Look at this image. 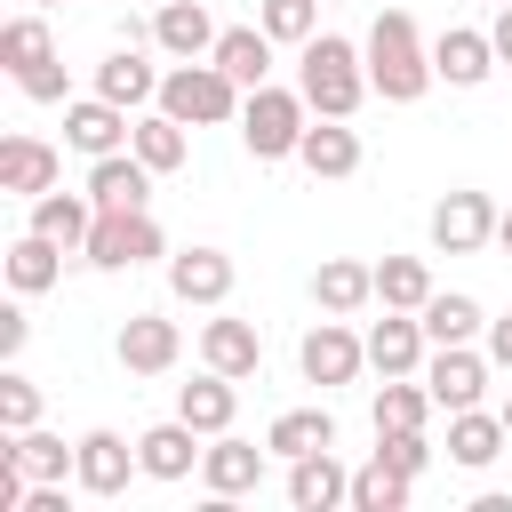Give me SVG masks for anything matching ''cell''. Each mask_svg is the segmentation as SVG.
I'll use <instances>...</instances> for the list:
<instances>
[{
  "mask_svg": "<svg viewBox=\"0 0 512 512\" xmlns=\"http://www.w3.org/2000/svg\"><path fill=\"white\" fill-rule=\"evenodd\" d=\"M264 448L272 456H312V448H336V416L328 408H288V416H272V432H264Z\"/></svg>",
  "mask_w": 512,
  "mask_h": 512,
  "instance_id": "31",
  "label": "cell"
},
{
  "mask_svg": "<svg viewBox=\"0 0 512 512\" xmlns=\"http://www.w3.org/2000/svg\"><path fill=\"white\" fill-rule=\"evenodd\" d=\"M288 504H296V512H336V504H352V472H344L328 448H312V456L288 464Z\"/></svg>",
  "mask_w": 512,
  "mask_h": 512,
  "instance_id": "15",
  "label": "cell"
},
{
  "mask_svg": "<svg viewBox=\"0 0 512 512\" xmlns=\"http://www.w3.org/2000/svg\"><path fill=\"white\" fill-rule=\"evenodd\" d=\"M408 488H416L408 472H392L384 456H368V464L352 472V512H400V504H408Z\"/></svg>",
  "mask_w": 512,
  "mask_h": 512,
  "instance_id": "37",
  "label": "cell"
},
{
  "mask_svg": "<svg viewBox=\"0 0 512 512\" xmlns=\"http://www.w3.org/2000/svg\"><path fill=\"white\" fill-rule=\"evenodd\" d=\"M376 456H384L392 472L424 480V464H432V440H424V432H376Z\"/></svg>",
  "mask_w": 512,
  "mask_h": 512,
  "instance_id": "40",
  "label": "cell"
},
{
  "mask_svg": "<svg viewBox=\"0 0 512 512\" xmlns=\"http://www.w3.org/2000/svg\"><path fill=\"white\" fill-rule=\"evenodd\" d=\"M256 24L272 40H288V48H304L320 32V0H256Z\"/></svg>",
  "mask_w": 512,
  "mask_h": 512,
  "instance_id": "38",
  "label": "cell"
},
{
  "mask_svg": "<svg viewBox=\"0 0 512 512\" xmlns=\"http://www.w3.org/2000/svg\"><path fill=\"white\" fill-rule=\"evenodd\" d=\"M312 104H304V88H248V104H240V144L256 152V160H296V144H304V120Z\"/></svg>",
  "mask_w": 512,
  "mask_h": 512,
  "instance_id": "4",
  "label": "cell"
},
{
  "mask_svg": "<svg viewBox=\"0 0 512 512\" xmlns=\"http://www.w3.org/2000/svg\"><path fill=\"white\" fill-rule=\"evenodd\" d=\"M8 448H16V464L32 472V488H40V480H64V472L80 464V440L64 448V440H56V432H40V424H32V432H16Z\"/></svg>",
  "mask_w": 512,
  "mask_h": 512,
  "instance_id": "36",
  "label": "cell"
},
{
  "mask_svg": "<svg viewBox=\"0 0 512 512\" xmlns=\"http://www.w3.org/2000/svg\"><path fill=\"white\" fill-rule=\"evenodd\" d=\"M176 352H184L176 320H160V312H128V320H120V368H128V376H168Z\"/></svg>",
  "mask_w": 512,
  "mask_h": 512,
  "instance_id": "10",
  "label": "cell"
},
{
  "mask_svg": "<svg viewBox=\"0 0 512 512\" xmlns=\"http://www.w3.org/2000/svg\"><path fill=\"white\" fill-rule=\"evenodd\" d=\"M376 304H384V312H424V304H432L424 256H384V264H376Z\"/></svg>",
  "mask_w": 512,
  "mask_h": 512,
  "instance_id": "32",
  "label": "cell"
},
{
  "mask_svg": "<svg viewBox=\"0 0 512 512\" xmlns=\"http://www.w3.org/2000/svg\"><path fill=\"white\" fill-rule=\"evenodd\" d=\"M40 424V384L32 376H0V432H32Z\"/></svg>",
  "mask_w": 512,
  "mask_h": 512,
  "instance_id": "39",
  "label": "cell"
},
{
  "mask_svg": "<svg viewBox=\"0 0 512 512\" xmlns=\"http://www.w3.org/2000/svg\"><path fill=\"white\" fill-rule=\"evenodd\" d=\"M488 360L512 376V312H504V320H488Z\"/></svg>",
  "mask_w": 512,
  "mask_h": 512,
  "instance_id": "43",
  "label": "cell"
},
{
  "mask_svg": "<svg viewBox=\"0 0 512 512\" xmlns=\"http://www.w3.org/2000/svg\"><path fill=\"white\" fill-rule=\"evenodd\" d=\"M488 40H496V56H504V64H512V0H504V8H496V24H488Z\"/></svg>",
  "mask_w": 512,
  "mask_h": 512,
  "instance_id": "44",
  "label": "cell"
},
{
  "mask_svg": "<svg viewBox=\"0 0 512 512\" xmlns=\"http://www.w3.org/2000/svg\"><path fill=\"white\" fill-rule=\"evenodd\" d=\"M56 176H64L56 144H40V136H8V144H0V192H16V200H40Z\"/></svg>",
  "mask_w": 512,
  "mask_h": 512,
  "instance_id": "16",
  "label": "cell"
},
{
  "mask_svg": "<svg viewBox=\"0 0 512 512\" xmlns=\"http://www.w3.org/2000/svg\"><path fill=\"white\" fill-rule=\"evenodd\" d=\"M16 88H24V96H32V104H64V64H56V56H48V64H40V72H24V80H16Z\"/></svg>",
  "mask_w": 512,
  "mask_h": 512,
  "instance_id": "41",
  "label": "cell"
},
{
  "mask_svg": "<svg viewBox=\"0 0 512 512\" xmlns=\"http://www.w3.org/2000/svg\"><path fill=\"white\" fill-rule=\"evenodd\" d=\"M168 288L184 304H224L232 296V256L224 248H184V256H168Z\"/></svg>",
  "mask_w": 512,
  "mask_h": 512,
  "instance_id": "20",
  "label": "cell"
},
{
  "mask_svg": "<svg viewBox=\"0 0 512 512\" xmlns=\"http://www.w3.org/2000/svg\"><path fill=\"white\" fill-rule=\"evenodd\" d=\"M200 440H208V432H192V424L176 416V424H152V432L136 440V456H144V472H152V480H184V472L208 456Z\"/></svg>",
  "mask_w": 512,
  "mask_h": 512,
  "instance_id": "24",
  "label": "cell"
},
{
  "mask_svg": "<svg viewBox=\"0 0 512 512\" xmlns=\"http://www.w3.org/2000/svg\"><path fill=\"white\" fill-rule=\"evenodd\" d=\"M488 352H472V344H440L432 360H424V384H432V400L456 416V408H480V392H488Z\"/></svg>",
  "mask_w": 512,
  "mask_h": 512,
  "instance_id": "7",
  "label": "cell"
},
{
  "mask_svg": "<svg viewBox=\"0 0 512 512\" xmlns=\"http://www.w3.org/2000/svg\"><path fill=\"white\" fill-rule=\"evenodd\" d=\"M296 160H304L312 176H328V184H336V176H352V168H360V136H352L344 120H312V128H304V144H296Z\"/></svg>",
  "mask_w": 512,
  "mask_h": 512,
  "instance_id": "27",
  "label": "cell"
},
{
  "mask_svg": "<svg viewBox=\"0 0 512 512\" xmlns=\"http://www.w3.org/2000/svg\"><path fill=\"white\" fill-rule=\"evenodd\" d=\"M504 448H512L504 416H488V408H456V416H448V456H456L464 472H488Z\"/></svg>",
  "mask_w": 512,
  "mask_h": 512,
  "instance_id": "22",
  "label": "cell"
},
{
  "mask_svg": "<svg viewBox=\"0 0 512 512\" xmlns=\"http://www.w3.org/2000/svg\"><path fill=\"white\" fill-rule=\"evenodd\" d=\"M208 56H216L240 88H264V72H272V32H264V24H224Z\"/></svg>",
  "mask_w": 512,
  "mask_h": 512,
  "instance_id": "25",
  "label": "cell"
},
{
  "mask_svg": "<svg viewBox=\"0 0 512 512\" xmlns=\"http://www.w3.org/2000/svg\"><path fill=\"white\" fill-rule=\"evenodd\" d=\"M240 104H248V88L208 56H184L176 72H160V112H176L184 128H224V120H240Z\"/></svg>",
  "mask_w": 512,
  "mask_h": 512,
  "instance_id": "3",
  "label": "cell"
},
{
  "mask_svg": "<svg viewBox=\"0 0 512 512\" xmlns=\"http://www.w3.org/2000/svg\"><path fill=\"white\" fill-rule=\"evenodd\" d=\"M88 224H96V200H80V192H40L32 200V232H48L56 248H88Z\"/></svg>",
  "mask_w": 512,
  "mask_h": 512,
  "instance_id": "28",
  "label": "cell"
},
{
  "mask_svg": "<svg viewBox=\"0 0 512 512\" xmlns=\"http://www.w3.org/2000/svg\"><path fill=\"white\" fill-rule=\"evenodd\" d=\"M312 304L336 312V320H352L360 304H376V264H360V256H328V264L312 272Z\"/></svg>",
  "mask_w": 512,
  "mask_h": 512,
  "instance_id": "17",
  "label": "cell"
},
{
  "mask_svg": "<svg viewBox=\"0 0 512 512\" xmlns=\"http://www.w3.org/2000/svg\"><path fill=\"white\" fill-rule=\"evenodd\" d=\"M24 336H32V320H24V304H0V352H8V360L24 352Z\"/></svg>",
  "mask_w": 512,
  "mask_h": 512,
  "instance_id": "42",
  "label": "cell"
},
{
  "mask_svg": "<svg viewBox=\"0 0 512 512\" xmlns=\"http://www.w3.org/2000/svg\"><path fill=\"white\" fill-rule=\"evenodd\" d=\"M96 272H128V264H152V256H168V240H160V224L144 216V208H96V224H88V248H80Z\"/></svg>",
  "mask_w": 512,
  "mask_h": 512,
  "instance_id": "5",
  "label": "cell"
},
{
  "mask_svg": "<svg viewBox=\"0 0 512 512\" xmlns=\"http://www.w3.org/2000/svg\"><path fill=\"white\" fill-rule=\"evenodd\" d=\"M264 456H272V448H256V440H232V432H216V440H208V456H200V480H208V496H216V504L248 496V488L264 480Z\"/></svg>",
  "mask_w": 512,
  "mask_h": 512,
  "instance_id": "12",
  "label": "cell"
},
{
  "mask_svg": "<svg viewBox=\"0 0 512 512\" xmlns=\"http://www.w3.org/2000/svg\"><path fill=\"white\" fill-rule=\"evenodd\" d=\"M128 136H136V120H128L112 96H80V104H64V144H72V152L104 160V152H128Z\"/></svg>",
  "mask_w": 512,
  "mask_h": 512,
  "instance_id": "8",
  "label": "cell"
},
{
  "mask_svg": "<svg viewBox=\"0 0 512 512\" xmlns=\"http://www.w3.org/2000/svg\"><path fill=\"white\" fill-rule=\"evenodd\" d=\"M144 192H152V168H144L136 152L88 160V200H96V208H144Z\"/></svg>",
  "mask_w": 512,
  "mask_h": 512,
  "instance_id": "23",
  "label": "cell"
},
{
  "mask_svg": "<svg viewBox=\"0 0 512 512\" xmlns=\"http://www.w3.org/2000/svg\"><path fill=\"white\" fill-rule=\"evenodd\" d=\"M424 320H408V312H384L376 328H368V368L376 376H416L424 368Z\"/></svg>",
  "mask_w": 512,
  "mask_h": 512,
  "instance_id": "18",
  "label": "cell"
},
{
  "mask_svg": "<svg viewBox=\"0 0 512 512\" xmlns=\"http://www.w3.org/2000/svg\"><path fill=\"white\" fill-rule=\"evenodd\" d=\"M496 240V200L488 192H448L440 208H432V248L440 256H472V248H488Z\"/></svg>",
  "mask_w": 512,
  "mask_h": 512,
  "instance_id": "6",
  "label": "cell"
},
{
  "mask_svg": "<svg viewBox=\"0 0 512 512\" xmlns=\"http://www.w3.org/2000/svg\"><path fill=\"white\" fill-rule=\"evenodd\" d=\"M64 256H72V248H56L48 232H24V240L8 248V288H16V296H40V288H56Z\"/></svg>",
  "mask_w": 512,
  "mask_h": 512,
  "instance_id": "30",
  "label": "cell"
},
{
  "mask_svg": "<svg viewBox=\"0 0 512 512\" xmlns=\"http://www.w3.org/2000/svg\"><path fill=\"white\" fill-rule=\"evenodd\" d=\"M496 64H504V56H496V40H488V32H472V24H448V32L432 40V72H440L448 88H480Z\"/></svg>",
  "mask_w": 512,
  "mask_h": 512,
  "instance_id": "13",
  "label": "cell"
},
{
  "mask_svg": "<svg viewBox=\"0 0 512 512\" xmlns=\"http://www.w3.org/2000/svg\"><path fill=\"white\" fill-rule=\"evenodd\" d=\"M296 88H304V104L320 120H352L360 96H368V56L352 40H336V32H312L304 40V64H296Z\"/></svg>",
  "mask_w": 512,
  "mask_h": 512,
  "instance_id": "2",
  "label": "cell"
},
{
  "mask_svg": "<svg viewBox=\"0 0 512 512\" xmlns=\"http://www.w3.org/2000/svg\"><path fill=\"white\" fill-rule=\"evenodd\" d=\"M496 240H504V256H512V216H496Z\"/></svg>",
  "mask_w": 512,
  "mask_h": 512,
  "instance_id": "45",
  "label": "cell"
},
{
  "mask_svg": "<svg viewBox=\"0 0 512 512\" xmlns=\"http://www.w3.org/2000/svg\"><path fill=\"white\" fill-rule=\"evenodd\" d=\"M152 40H160L168 56H208V48H216V16H208L200 0H160Z\"/></svg>",
  "mask_w": 512,
  "mask_h": 512,
  "instance_id": "26",
  "label": "cell"
},
{
  "mask_svg": "<svg viewBox=\"0 0 512 512\" xmlns=\"http://www.w3.org/2000/svg\"><path fill=\"white\" fill-rule=\"evenodd\" d=\"M136 472H144V456H136L120 432H80V464H72V480H80L88 496H120Z\"/></svg>",
  "mask_w": 512,
  "mask_h": 512,
  "instance_id": "11",
  "label": "cell"
},
{
  "mask_svg": "<svg viewBox=\"0 0 512 512\" xmlns=\"http://www.w3.org/2000/svg\"><path fill=\"white\" fill-rule=\"evenodd\" d=\"M96 96H112L120 112H136V104H160V72L144 64V48L128 40V48H112L104 64H96Z\"/></svg>",
  "mask_w": 512,
  "mask_h": 512,
  "instance_id": "19",
  "label": "cell"
},
{
  "mask_svg": "<svg viewBox=\"0 0 512 512\" xmlns=\"http://www.w3.org/2000/svg\"><path fill=\"white\" fill-rule=\"evenodd\" d=\"M296 360H304V376H312V384H352V376L368 368V336H352V328L328 312V320L304 336V352H296Z\"/></svg>",
  "mask_w": 512,
  "mask_h": 512,
  "instance_id": "9",
  "label": "cell"
},
{
  "mask_svg": "<svg viewBox=\"0 0 512 512\" xmlns=\"http://www.w3.org/2000/svg\"><path fill=\"white\" fill-rule=\"evenodd\" d=\"M48 56H56V40H48V24H40V16H8V24H0V64H8L16 80H24V72H40Z\"/></svg>",
  "mask_w": 512,
  "mask_h": 512,
  "instance_id": "35",
  "label": "cell"
},
{
  "mask_svg": "<svg viewBox=\"0 0 512 512\" xmlns=\"http://www.w3.org/2000/svg\"><path fill=\"white\" fill-rule=\"evenodd\" d=\"M368 88L384 96V104H416L440 72H432V48H424V32H416V16L408 8H384L376 24H368Z\"/></svg>",
  "mask_w": 512,
  "mask_h": 512,
  "instance_id": "1",
  "label": "cell"
},
{
  "mask_svg": "<svg viewBox=\"0 0 512 512\" xmlns=\"http://www.w3.org/2000/svg\"><path fill=\"white\" fill-rule=\"evenodd\" d=\"M128 152H136L152 176H176L192 144H184V120H176V112H144V120H136V136H128Z\"/></svg>",
  "mask_w": 512,
  "mask_h": 512,
  "instance_id": "29",
  "label": "cell"
},
{
  "mask_svg": "<svg viewBox=\"0 0 512 512\" xmlns=\"http://www.w3.org/2000/svg\"><path fill=\"white\" fill-rule=\"evenodd\" d=\"M440 400H432V384H408V376H384V392H376V432H424V416H432Z\"/></svg>",
  "mask_w": 512,
  "mask_h": 512,
  "instance_id": "33",
  "label": "cell"
},
{
  "mask_svg": "<svg viewBox=\"0 0 512 512\" xmlns=\"http://www.w3.org/2000/svg\"><path fill=\"white\" fill-rule=\"evenodd\" d=\"M200 360L248 384V376L264 368V336H256V320H208V328H200Z\"/></svg>",
  "mask_w": 512,
  "mask_h": 512,
  "instance_id": "21",
  "label": "cell"
},
{
  "mask_svg": "<svg viewBox=\"0 0 512 512\" xmlns=\"http://www.w3.org/2000/svg\"><path fill=\"white\" fill-rule=\"evenodd\" d=\"M496 416H504V432H512V392H504V408H496Z\"/></svg>",
  "mask_w": 512,
  "mask_h": 512,
  "instance_id": "46",
  "label": "cell"
},
{
  "mask_svg": "<svg viewBox=\"0 0 512 512\" xmlns=\"http://www.w3.org/2000/svg\"><path fill=\"white\" fill-rule=\"evenodd\" d=\"M232 408H240V376H224V368H208V376H192V384H176V416L192 424V432H232Z\"/></svg>",
  "mask_w": 512,
  "mask_h": 512,
  "instance_id": "14",
  "label": "cell"
},
{
  "mask_svg": "<svg viewBox=\"0 0 512 512\" xmlns=\"http://www.w3.org/2000/svg\"><path fill=\"white\" fill-rule=\"evenodd\" d=\"M416 320H424V336H432V344H472V336L488 328V312H480L472 296H440V288H432V304H424Z\"/></svg>",
  "mask_w": 512,
  "mask_h": 512,
  "instance_id": "34",
  "label": "cell"
},
{
  "mask_svg": "<svg viewBox=\"0 0 512 512\" xmlns=\"http://www.w3.org/2000/svg\"><path fill=\"white\" fill-rule=\"evenodd\" d=\"M496 8H504V0H496Z\"/></svg>",
  "mask_w": 512,
  "mask_h": 512,
  "instance_id": "47",
  "label": "cell"
}]
</instances>
